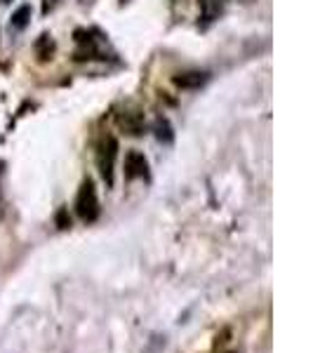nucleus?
Returning a JSON list of instances; mask_svg holds the SVG:
<instances>
[{"mask_svg": "<svg viewBox=\"0 0 313 353\" xmlns=\"http://www.w3.org/2000/svg\"><path fill=\"white\" fill-rule=\"evenodd\" d=\"M76 214L85 224H92L99 217V198H97V186L92 176H85L76 196Z\"/></svg>", "mask_w": 313, "mask_h": 353, "instance_id": "f257e3e1", "label": "nucleus"}, {"mask_svg": "<svg viewBox=\"0 0 313 353\" xmlns=\"http://www.w3.org/2000/svg\"><path fill=\"white\" fill-rule=\"evenodd\" d=\"M116 161H118V139L113 134H106L99 141V149H97V168H99V174L106 181V186H113Z\"/></svg>", "mask_w": 313, "mask_h": 353, "instance_id": "f03ea898", "label": "nucleus"}, {"mask_svg": "<svg viewBox=\"0 0 313 353\" xmlns=\"http://www.w3.org/2000/svg\"><path fill=\"white\" fill-rule=\"evenodd\" d=\"M149 176V161H146L144 153L139 151H130L125 156V179H146Z\"/></svg>", "mask_w": 313, "mask_h": 353, "instance_id": "7ed1b4c3", "label": "nucleus"}, {"mask_svg": "<svg viewBox=\"0 0 313 353\" xmlns=\"http://www.w3.org/2000/svg\"><path fill=\"white\" fill-rule=\"evenodd\" d=\"M116 121H118V128H121L125 134L139 137L144 132V113L141 111H123V113H118Z\"/></svg>", "mask_w": 313, "mask_h": 353, "instance_id": "20e7f679", "label": "nucleus"}, {"mask_svg": "<svg viewBox=\"0 0 313 353\" xmlns=\"http://www.w3.org/2000/svg\"><path fill=\"white\" fill-rule=\"evenodd\" d=\"M205 81H208V76L201 71H189V73H179V76H174V85H177V88H184V90L201 88V85H205Z\"/></svg>", "mask_w": 313, "mask_h": 353, "instance_id": "39448f33", "label": "nucleus"}, {"mask_svg": "<svg viewBox=\"0 0 313 353\" xmlns=\"http://www.w3.org/2000/svg\"><path fill=\"white\" fill-rule=\"evenodd\" d=\"M198 8H201V14L205 21L217 19L219 12L224 10V0H198Z\"/></svg>", "mask_w": 313, "mask_h": 353, "instance_id": "423d86ee", "label": "nucleus"}, {"mask_svg": "<svg viewBox=\"0 0 313 353\" xmlns=\"http://www.w3.org/2000/svg\"><path fill=\"white\" fill-rule=\"evenodd\" d=\"M36 54H38V59H41V61H50V59H52V54H54V41L48 36V33H43V36L36 41Z\"/></svg>", "mask_w": 313, "mask_h": 353, "instance_id": "0eeeda50", "label": "nucleus"}, {"mask_svg": "<svg viewBox=\"0 0 313 353\" xmlns=\"http://www.w3.org/2000/svg\"><path fill=\"white\" fill-rule=\"evenodd\" d=\"M28 19H31V8H28V5H21V8L12 14V26L14 28H26Z\"/></svg>", "mask_w": 313, "mask_h": 353, "instance_id": "6e6552de", "label": "nucleus"}, {"mask_svg": "<svg viewBox=\"0 0 313 353\" xmlns=\"http://www.w3.org/2000/svg\"><path fill=\"white\" fill-rule=\"evenodd\" d=\"M57 226H59V229H71V217L66 214L64 208L57 212Z\"/></svg>", "mask_w": 313, "mask_h": 353, "instance_id": "1a4fd4ad", "label": "nucleus"}, {"mask_svg": "<svg viewBox=\"0 0 313 353\" xmlns=\"http://www.w3.org/2000/svg\"><path fill=\"white\" fill-rule=\"evenodd\" d=\"M54 5H57V0H45V3H43V12L48 14L50 10H54Z\"/></svg>", "mask_w": 313, "mask_h": 353, "instance_id": "9d476101", "label": "nucleus"}, {"mask_svg": "<svg viewBox=\"0 0 313 353\" xmlns=\"http://www.w3.org/2000/svg\"><path fill=\"white\" fill-rule=\"evenodd\" d=\"M0 3H12V0H0Z\"/></svg>", "mask_w": 313, "mask_h": 353, "instance_id": "9b49d317", "label": "nucleus"}, {"mask_svg": "<svg viewBox=\"0 0 313 353\" xmlns=\"http://www.w3.org/2000/svg\"><path fill=\"white\" fill-rule=\"evenodd\" d=\"M229 353H233V351H229Z\"/></svg>", "mask_w": 313, "mask_h": 353, "instance_id": "f8f14e48", "label": "nucleus"}]
</instances>
